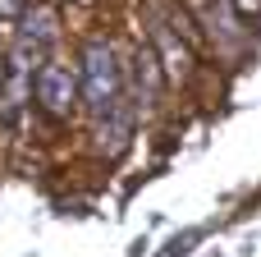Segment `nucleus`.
<instances>
[{"instance_id": "obj_1", "label": "nucleus", "mask_w": 261, "mask_h": 257, "mask_svg": "<svg viewBox=\"0 0 261 257\" xmlns=\"http://www.w3.org/2000/svg\"><path fill=\"white\" fill-rule=\"evenodd\" d=\"M124 87V69H119V55L106 37H92L83 46V97L96 115H110L115 97Z\"/></svg>"}, {"instance_id": "obj_2", "label": "nucleus", "mask_w": 261, "mask_h": 257, "mask_svg": "<svg viewBox=\"0 0 261 257\" xmlns=\"http://www.w3.org/2000/svg\"><path fill=\"white\" fill-rule=\"evenodd\" d=\"M73 97H78V83H73L69 69H60V64L37 69V101H41L50 115H64V110L73 106Z\"/></svg>"}, {"instance_id": "obj_3", "label": "nucleus", "mask_w": 261, "mask_h": 257, "mask_svg": "<svg viewBox=\"0 0 261 257\" xmlns=\"http://www.w3.org/2000/svg\"><path fill=\"white\" fill-rule=\"evenodd\" d=\"M197 239H202V230H184V235H174V239H170L156 257H184V253H193V248H197Z\"/></svg>"}, {"instance_id": "obj_4", "label": "nucleus", "mask_w": 261, "mask_h": 257, "mask_svg": "<svg viewBox=\"0 0 261 257\" xmlns=\"http://www.w3.org/2000/svg\"><path fill=\"white\" fill-rule=\"evenodd\" d=\"M0 9H5V14H18V9H23V0H0Z\"/></svg>"}]
</instances>
